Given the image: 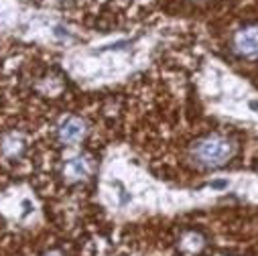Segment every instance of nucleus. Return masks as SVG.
<instances>
[{"label":"nucleus","mask_w":258,"mask_h":256,"mask_svg":"<svg viewBox=\"0 0 258 256\" xmlns=\"http://www.w3.org/2000/svg\"><path fill=\"white\" fill-rule=\"evenodd\" d=\"M234 51L246 57L258 55V27H246L234 37Z\"/></svg>","instance_id":"f03ea898"},{"label":"nucleus","mask_w":258,"mask_h":256,"mask_svg":"<svg viewBox=\"0 0 258 256\" xmlns=\"http://www.w3.org/2000/svg\"><path fill=\"white\" fill-rule=\"evenodd\" d=\"M57 133H59V141H61V143L76 145V143H80V141L84 139V135H86V124H84L80 118L70 116V118H66V120L59 124Z\"/></svg>","instance_id":"7ed1b4c3"},{"label":"nucleus","mask_w":258,"mask_h":256,"mask_svg":"<svg viewBox=\"0 0 258 256\" xmlns=\"http://www.w3.org/2000/svg\"><path fill=\"white\" fill-rule=\"evenodd\" d=\"M234 151H236V147L232 141L214 135V137L202 139L193 147V157L204 167H222L224 163H228L232 159Z\"/></svg>","instance_id":"f257e3e1"},{"label":"nucleus","mask_w":258,"mask_h":256,"mask_svg":"<svg viewBox=\"0 0 258 256\" xmlns=\"http://www.w3.org/2000/svg\"><path fill=\"white\" fill-rule=\"evenodd\" d=\"M88 173H90V163L86 159H82V157H76V159L68 161L66 169H63V175L68 177V181H80Z\"/></svg>","instance_id":"20e7f679"}]
</instances>
